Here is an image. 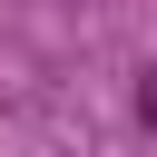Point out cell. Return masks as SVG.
Instances as JSON below:
<instances>
[{"instance_id":"6da1fadb","label":"cell","mask_w":157,"mask_h":157,"mask_svg":"<svg viewBox=\"0 0 157 157\" xmlns=\"http://www.w3.org/2000/svg\"><path fill=\"white\" fill-rule=\"evenodd\" d=\"M147 118H157V78H147Z\"/></svg>"}]
</instances>
